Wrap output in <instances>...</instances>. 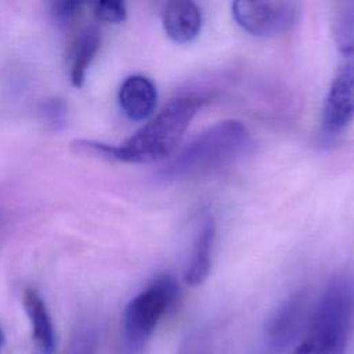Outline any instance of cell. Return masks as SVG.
Returning a JSON list of instances; mask_svg holds the SVG:
<instances>
[{
    "mask_svg": "<svg viewBox=\"0 0 354 354\" xmlns=\"http://www.w3.org/2000/svg\"><path fill=\"white\" fill-rule=\"evenodd\" d=\"M203 102L205 98L195 93L178 95L120 145L76 140L72 142V148L76 152L127 163H148L165 159L176 149L191 119Z\"/></svg>",
    "mask_w": 354,
    "mask_h": 354,
    "instance_id": "cell-1",
    "label": "cell"
},
{
    "mask_svg": "<svg viewBox=\"0 0 354 354\" xmlns=\"http://www.w3.org/2000/svg\"><path fill=\"white\" fill-rule=\"evenodd\" d=\"M353 329L354 278L339 275L324 289L290 354H344Z\"/></svg>",
    "mask_w": 354,
    "mask_h": 354,
    "instance_id": "cell-2",
    "label": "cell"
},
{
    "mask_svg": "<svg viewBox=\"0 0 354 354\" xmlns=\"http://www.w3.org/2000/svg\"><path fill=\"white\" fill-rule=\"evenodd\" d=\"M249 145L250 134L242 122L221 120L188 142L160 171V177L178 181L209 174L236 160Z\"/></svg>",
    "mask_w": 354,
    "mask_h": 354,
    "instance_id": "cell-3",
    "label": "cell"
},
{
    "mask_svg": "<svg viewBox=\"0 0 354 354\" xmlns=\"http://www.w3.org/2000/svg\"><path fill=\"white\" fill-rule=\"evenodd\" d=\"M178 296L177 281L163 274L134 296L123 311L119 354H142L160 318Z\"/></svg>",
    "mask_w": 354,
    "mask_h": 354,
    "instance_id": "cell-4",
    "label": "cell"
},
{
    "mask_svg": "<svg viewBox=\"0 0 354 354\" xmlns=\"http://www.w3.org/2000/svg\"><path fill=\"white\" fill-rule=\"evenodd\" d=\"M232 17L248 33L257 37H272L288 32L299 17L295 1H234Z\"/></svg>",
    "mask_w": 354,
    "mask_h": 354,
    "instance_id": "cell-5",
    "label": "cell"
},
{
    "mask_svg": "<svg viewBox=\"0 0 354 354\" xmlns=\"http://www.w3.org/2000/svg\"><path fill=\"white\" fill-rule=\"evenodd\" d=\"M308 299L300 290L285 299L270 315L264 326V351L278 354L293 342L303 325L307 324Z\"/></svg>",
    "mask_w": 354,
    "mask_h": 354,
    "instance_id": "cell-6",
    "label": "cell"
},
{
    "mask_svg": "<svg viewBox=\"0 0 354 354\" xmlns=\"http://www.w3.org/2000/svg\"><path fill=\"white\" fill-rule=\"evenodd\" d=\"M354 120V54L339 66L322 109V129L339 134Z\"/></svg>",
    "mask_w": 354,
    "mask_h": 354,
    "instance_id": "cell-7",
    "label": "cell"
},
{
    "mask_svg": "<svg viewBox=\"0 0 354 354\" xmlns=\"http://www.w3.org/2000/svg\"><path fill=\"white\" fill-rule=\"evenodd\" d=\"M162 24L166 35L178 44H185L198 37L202 29V12L196 3L174 0L165 4Z\"/></svg>",
    "mask_w": 354,
    "mask_h": 354,
    "instance_id": "cell-8",
    "label": "cell"
},
{
    "mask_svg": "<svg viewBox=\"0 0 354 354\" xmlns=\"http://www.w3.org/2000/svg\"><path fill=\"white\" fill-rule=\"evenodd\" d=\"M118 100L123 113L129 119L140 122L152 115L158 101V91L149 77L131 75L120 84Z\"/></svg>",
    "mask_w": 354,
    "mask_h": 354,
    "instance_id": "cell-9",
    "label": "cell"
},
{
    "mask_svg": "<svg viewBox=\"0 0 354 354\" xmlns=\"http://www.w3.org/2000/svg\"><path fill=\"white\" fill-rule=\"evenodd\" d=\"M24 308L30 322L32 339L40 354H53L55 350V330L51 315L43 297L35 289L24 292Z\"/></svg>",
    "mask_w": 354,
    "mask_h": 354,
    "instance_id": "cell-10",
    "label": "cell"
},
{
    "mask_svg": "<svg viewBox=\"0 0 354 354\" xmlns=\"http://www.w3.org/2000/svg\"><path fill=\"white\" fill-rule=\"evenodd\" d=\"M216 238V225L212 217H205L198 228L185 270L188 285H201L212 268V250Z\"/></svg>",
    "mask_w": 354,
    "mask_h": 354,
    "instance_id": "cell-11",
    "label": "cell"
},
{
    "mask_svg": "<svg viewBox=\"0 0 354 354\" xmlns=\"http://www.w3.org/2000/svg\"><path fill=\"white\" fill-rule=\"evenodd\" d=\"M101 44V35L94 26L84 28L75 39L69 53V79L75 87L84 83L87 69Z\"/></svg>",
    "mask_w": 354,
    "mask_h": 354,
    "instance_id": "cell-12",
    "label": "cell"
},
{
    "mask_svg": "<svg viewBox=\"0 0 354 354\" xmlns=\"http://www.w3.org/2000/svg\"><path fill=\"white\" fill-rule=\"evenodd\" d=\"M330 30L337 50L348 57L354 54V1H336L332 6Z\"/></svg>",
    "mask_w": 354,
    "mask_h": 354,
    "instance_id": "cell-13",
    "label": "cell"
},
{
    "mask_svg": "<svg viewBox=\"0 0 354 354\" xmlns=\"http://www.w3.org/2000/svg\"><path fill=\"white\" fill-rule=\"evenodd\" d=\"M94 14L98 19L109 24H120L127 17V8L124 1L120 0H104L94 3Z\"/></svg>",
    "mask_w": 354,
    "mask_h": 354,
    "instance_id": "cell-14",
    "label": "cell"
},
{
    "mask_svg": "<svg viewBox=\"0 0 354 354\" xmlns=\"http://www.w3.org/2000/svg\"><path fill=\"white\" fill-rule=\"evenodd\" d=\"M50 12L53 14L54 19L59 24H68L69 21L75 19L83 8V3L80 1H51L48 3Z\"/></svg>",
    "mask_w": 354,
    "mask_h": 354,
    "instance_id": "cell-15",
    "label": "cell"
},
{
    "mask_svg": "<svg viewBox=\"0 0 354 354\" xmlns=\"http://www.w3.org/2000/svg\"><path fill=\"white\" fill-rule=\"evenodd\" d=\"M95 351L97 335L93 330H84L73 339L66 354H95Z\"/></svg>",
    "mask_w": 354,
    "mask_h": 354,
    "instance_id": "cell-16",
    "label": "cell"
},
{
    "mask_svg": "<svg viewBox=\"0 0 354 354\" xmlns=\"http://www.w3.org/2000/svg\"><path fill=\"white\" fill-rule=\"evenodd\" d=\"M4 343H6V335H4V332H3V329H1V326H0V350L3 348Z\"/></svg>",
    "mask_w": 354,
    "mask_h": 354,
    "instance_id": "cell-17",
    "label": "cell"
}]
</instances>
